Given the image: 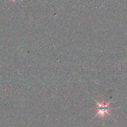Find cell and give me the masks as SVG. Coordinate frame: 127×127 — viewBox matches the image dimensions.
Segmentation results:
<instances>
[{
    "instance_id": "1",
    "label": "cell",
    "mask_w": 127,
    "mask_h": 127,
    "mask_svg": "<svg viewBox=\"0 0 127 127\" xmlns=\"http://www.w3.org/2000/svg\"><path fill=\"white\" fill-rule=\"evenodd\" d=\"M110 102H105L104 100L101 102H96V107L95 108L97 112L95 115V117L98 116L100 118L105 117V115H110V112L111 109L109 107Z\"/></svg>"
}]
</instances>
